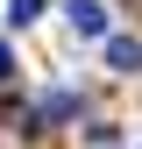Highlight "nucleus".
I'll return each instance as SVG.
<instances>
[{
	"mask_svg": "<svg viewBox=\"0 0 142 149\" xmlns=\"http://www.w3.org/2000/svg\"><path fill=\"white\" fill-rule=\"evenodd\" d=\"M71 36H106V7H100V0H71Z\"/></svg>",
	"mask_w": 142,
	"mask_h": 149,
	"instance_id": "nucleus-1",
	"label": "nucleus"
},
{
	"mask_svg": "<svg viewBox=\"0 0 142 149\" xmlns=\"http://www.w3.org/2000/svg\"><path fill=\"white\" fill-rule=\"evenodd\" d=\"M36 14H43V0H7V22H14V29H29Z\"/></svg>",
	"mask_w": 142,
	"mask_h": 149,
	"instance_id": "nucleus-4",
	"label": "nucleus"
},
{
	"mask_svg": "<svg viewBox=\"0 0 142 149\" xmlns=\"http://www.w3.org/2000/svg\"><path fill=\"white\" fill-rule=\"evenodd\" d=\"M71 114H78V92H50L43 100V121H71Z\"/></svg>",
	"mask_w": 142,
	"mask_h": 149,
	"instance_id": "nucleus-3",
	"label": "nucleus"
},
{
	"mask_svg": "<svg viewBox=\"0 0 142 149\" xmlns=\"http://www.w3.org/2000/svg\"><path fill=\"white\" fill-rule=\"evenodd\" d=\"M106 64L114 71H142V43L135 36H106Z\"/></svg>",
	"mask_w": 142,
	"mask_h": 149,
	"instance_id": "nucleus-2",
	"label": "nucleus"
},
{
	"mask_svg": "<svg viewBox=\"0 0 142 149\" xmlns=\"http://www.w3.org/2000/svg\"><path fill=\"white\" fill-rule=\"evenodd\" d=\"M7 78H14V50L0 43V85H7Z\"/></svg>",
	"mask_w": 142,
	"mask_h": 149,
	"instance_id": "nucleus-5",
	"label": "nucleus"
}]
</instances>
